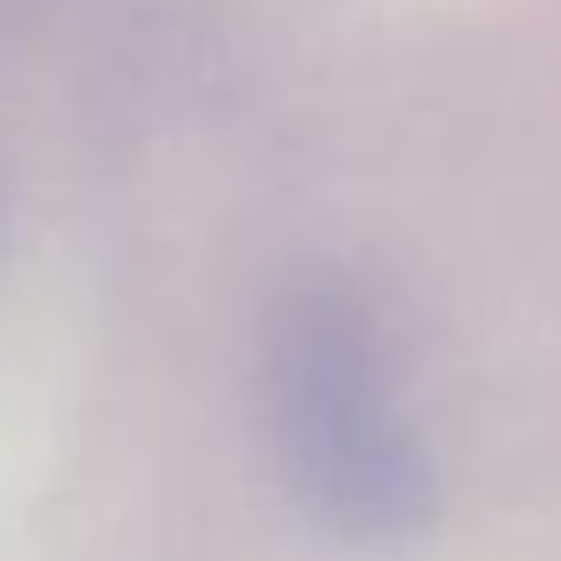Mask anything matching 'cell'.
<instances>
[{
	"label": "cell",
	"mask_w": 561,
	"mask_h": 561,
	"mask_svg": "<svg viewBox=\"0 0 561 561\" xmlns=\"http://www.w3.org/2000/svg\"><path fill=\"white\" fill-rule=\"evenodd\" d=\"M264 423L298 508L357 548L416 541L436 469L410 423L397 351L370 298L337 271L277 291L264 324Z\"/></svg>",
	"instance_id": "cell-1"
}]
</instances>
